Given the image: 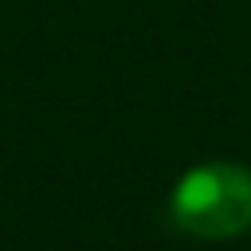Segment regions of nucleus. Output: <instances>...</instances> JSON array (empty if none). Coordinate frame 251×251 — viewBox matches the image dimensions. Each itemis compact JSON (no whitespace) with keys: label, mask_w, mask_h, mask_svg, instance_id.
<instances>
[{"label":"nucleus","mask_w":251,"mask_h":251,"mask_svg":"<svg viewBox=\"0 0 251 251\" xmlns=\"http://www.w3.org/2000/svg\"><path fill=\"white\" fill-rule=\"evenodd\" d=\"M180 231L196 239H231L251 227V169L235 161H212L188 169L169 200Z\"/></svg>","instance_id":"nucleus-1"}]
</instances>
